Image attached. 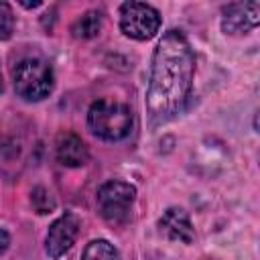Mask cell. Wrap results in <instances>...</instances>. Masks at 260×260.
<instances>
[{"label":"cell","instance_id":"obj_1","mask_svg":"<svg viewBox=\"0 0 260 260\" xmlns=\"http://www.w3.org/2000/svg\"><path fill=\"white\" fill-rule=\"evenodd\" d=\"M195 71V55L179 30H169L152 55L146 110L152 124H162L181 114L189 102Z\"/></svg>","mask_w":260,"mask_h":260},{"label":"cell","instance_id":"obj_2","mask_svg":"<svg viewBox=\"0 0 260 260\" xmlns=\"http://www.w3.org/2000/svg\"><path fill=\"white\" fill-rule=\"evenodd\" d=\"M132 110L114 100H98L87 112V124L91 132L104 140H122L132 130Z\"/></svg>","mask_w":260,"mask_h":260},{"label":"cell","instance_id":"obj_3","mask_svg":"<svg viewBox=\"0 0 260 260\" xmlns=\"http://www.w3.org/2000/svg\"><path fill=\"white\" fill-rule=\"evenodd\" d=\"M12 77H14L16 93L28 102H39L47 98L53 91V83H55L51 65L39 57L22 59L14 67Z\"/></svg>","mask_w":260,"mask_h":260},{"label":"cell","instance_id":"obj_4","mask_svg":"<svg viewBox=\"0 0 260 260\" xmlns=\"http://www.w3.org/2000/svg\"><path fill=\"white\" fill-rule=\"evenodd\" d=\"M136 189L124 181H108L98 189V209L110 225H124L130 219V209Z\"/></svg>","mask_w":260,"mask_h":260},{"label":"cell","instance_id":"obj_5","mask_svg":"<svg viewBox=\"0 0 260 260\" xmlns=\"http://www.w3.org/2000/svg\"><path fill=\"white\" fill-rule=\"evenodd\" d=\"M158 10L144 2H124L120 6V28L126 37L136 41L152 39L158 32Z\"/></svg>","mask_w":260,"mask_h":260},{"label":"cell","instance_id":"obj_6","mask_svg":"<svg viewBox=\"0 0 260 260\" xmlns=\"http://www.w3.org/2000/svg\"><path fill=\"white\" fill-rule=\"evenodd\" d=\"M260 22V4L252 2H234L223 8L221 28L225 35H240L256 28Z\"/></svg>","mask_w":260,"mask_h":260},{"label":"cell","instance_id":"obj_7","mask_svg":"<svg viewBox=\"0 0 260 260\" xmlns=\"http://www.w3.org/2000/svg\"><path fill=\"white\" fill-rule=\"evenodd\" d=\"M79 234V217L75 213H65L55 219L47 232V254L51 258H61L75 242Z\"/></svg>","mask_w":260,"mask_h":260},{"label":"cell","instance_id":"obj_8","mask_svg":"<svg viewBox=\"0 0 260 260\" xmlns=\"http://www.w3.org/2000/svg\"><path fill=\"white\" fill-rule=\"evenodd\" d=\"M158 228L167 238L179 240L183 244H191L193 238H195V230L191 225V219H189L187 211L181 209V207H169L162 213V217L158 221Z\"/></svg>","mask_w":260,"mask_h":260},{"label":"cell","instance_id":"obj_9","mask_svg":"<svg viewBox=\"0 0 260 260\" xmlns=\"http://www.w3.org/2000/svg\"><path fill=\"white\" fill-rule=\"evenodd\" d=\"M57 160L63 167H83L89 160V150L77 134L65 132L57 138Z\"/></svg>","mask_w":260,"mask_h":260},{"label":"cell","instance_id":"obj_10","mask_svg":"<svg viewBox=\"0 0 260 260\" xmlns=\"http://www.w3.org/2000/svg\"><path fill=\"white\" fill-rule=\"evenodd\" d=\"M100 28H102V14L98 10H87L73 22L71 32L77 39H91L100 32Z\"/></svg>","mask_w":260,"mask_h":260},{"label":"cell","instance_id":"obj_11","mask_svg":"<svg viewBox=\"0 0 260 260\" xmlns=\"http://www.w3.org/2000/svg\"><path fill=\"white\" fill-rule=\"evenodd\" d=\"M81 260H120V256L108 240H93L83 250Z\"/></svg>","mask_w":260,"mask_h":260},{"label":"cell","instance_id":"obj_12","mask_svg":"<svg viewBox=\"0 0 260 260\" xmlns=\"http://www.w3.org/2000/svg\"><path fill=\"white\" fill-rule=\"evenodd\" d=\"M30 201H32L35 211L41 213V215L51 213L55 209V199H53V195L45 187H35L32 193H30Z\"/></svg>","mask_w":260,"mask_h":260},{"label":"cell","instance_id":"obj_13","mask_svg":"<svg viewBox=\"0 0 260 260\" xmlns=\"http://www.w3.org/2000/svg\"><path fill=\"white\" fill-rule=\"evenodd\" d=\"M14 30V14L6 2H0V41L8 39Z\"/></svg>","mask_w":260,"mask_h":260},{"label":"cell","instance_id":"obj_14","mask_svg":"<svg viewBox=\"0 0 260 260\" xmlns=\"http://www.w3.org/2000/svg\"><path fill=\"white\" fill-rule=\"evenodd\" d=\"M8 244H10V236H8V232H6V230H2V228H0V256L6 252Z\"/></svg>","mask_w":260,"mask_h":260},{"label":"cell","instance_id":"obj_15","mask_svg":"<svg viewBox=\"0 0 260 260\" xmlns=\"http://www.w3.org/2000/svg\"><path fill=\"white\" fill-rule=\"evenodd\" d=\"M39 4H41L39 0H37V2H22V6H26V8H30V6L35 8V6H39Z\"/></svg>","mask_w":260,"mask_h":260},{"label":"cell","instance_id":"obj_16","mask_svg":"<svg viewBox=\"0 0 260 260\" xmlns=\"http://www.w3.org/2000/svg\"><path fill=\"white\" fill-rule=\"evenodd\" d=\"M207 260H211V258H207Z\"/></svg>","mask_w":260,"mask_h":260}]
</instances>
